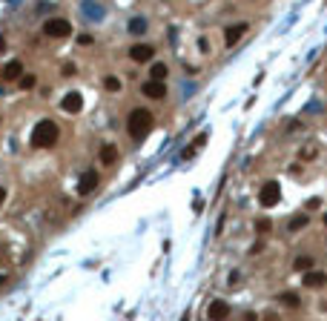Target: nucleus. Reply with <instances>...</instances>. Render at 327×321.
Listing matches in <instances>:
<instances>
[{
	"label": "nucleus",
	"mask_w": 327,
	"mask_h": 321,
	"mask_svg": "<svg viewBox=\"0 0 327 321\" xmlns=\"http://www.w3.org/2000/svg\"><path fill=\"white\" fill-rule=\"evenodd\" d=\"M152 124H155V121H152V112L138 106V109L129 112V118H126V132H129V138H135V141H144V138L150 135Z\"/></svg>",
	"instance_id": "1"
},
{
	"label": "nucleus",
	"mask_w": 327,
	"mask_h": 321,
	"mask_svg": "<svg viewBox=\"0 0 327 321\" xmlns=\"http://www.w3.org/2000/svg\"><path fill=\"white\" fill-rule=\"evenodd\" d=\"M58 138H61V129H58V124H55V121H49V118L37 121L35 129H32V143H35V146H40V149L55 146V143H58Z\"/></svg>",
	"instance_id": "2"
},
{
	"label": "nucleus",
	"mask_w": 327,
	"mask_h": 321,
	"mask_svg": "<svg viewBox=\"0 0 327 321\" xmlns=\"http://www.w3.org/2000/svg\"><path fill=\"white\" fill-rule=\"evenodd\" d=\"M258 201H261V206H275L278 204V201H282V187H278V181L264 184L261 192H258Z\"/></svg>",
	"instance_id": "3"
},
{
	"label": "nucleus",
	"mask_w": 327,
	"mask_h": 321,
	"mask_svg": "<svg viewBox=\"0 0 327 321\" xmlns=\"http://www.w3.org/2000/svg\"><path fill=\"white\" fill-rule=\"evenodd\" d=\"M43 32H46L49 37H66V35L72 32V26H69V20H63V18H52V20H46Z\"/></svg>",
	"instance_id": "4"
},
{
	"label": "nucleus",
	"mask_w": 327,
	"mask_h": 321,
	"mask_svg": "<svg viewBox=\"0 0 327 321\" xmlns=\"http://www.w3.org/2000/svg\"><path fill=\"white\" fill-rule=\"evenodd\" d=\"M227 315H230V304L227 301H221V298L210 301V307H207V318L210 321H227Z\"/></svg>",
	"instance_id": "5"
},
{
	"label": "nucleus",
	"mask_w": 327,
	"mask_h": 321,
	"mask_svg": "<svg viewBox=\"0 0 327 321\" xmlns=\"http://www.w3.org/2000/svg\"><path fill=\"white\" fill-rule=\"evenodd\" d=\"M129 58H132L135 63H150L152 58H155V46H150V43H135L132 49H129Z\"/></svg>",
	"instance_id": "6"
},
{
	"label": "nucleus",
	"mask_w": 327,
	"mask_h": 321,
	"mask_svg": "<svg viewBox=\"0 0 327 321\" xmlns=\"http://www.w3.org/2000/svg\"><path fill=\"white\" fill-rule=\"evenodd\" d=\"M95 187H98V170H86L78 181V195H89V192H95Z\"/></svg>",
	"instance_id": "7"
},
{
	"label": "nucleus",
	"mask_w": 327,
	"mask_h": 321,
	"mask_svg": "<svg viewBox=\"0 0 327 321\" xmlns=\"http://www.w3.org/2000/svg\"><path fill=\"white\" fill-rule=\"evenodd\" d=\"M61 109L63 112H69V115H78L80 109H83V98H80L78 92H69V95H63Z\"/></svg>",
	"instance_id": "8"
},
{
	"label": "nucleus",
	"mask_w": 327,
	"mask_h": 321,
	"mask_svg": "<svg viewBox=\"0 0 327 321\" xmlns=\"http://www.w3.org/2000/svg\"><path fill=\"white\" fill-rule=\"evenodd\" d=\"M244 35H247V23H232V26H227V32H224V43L236 46Z\"/></svg>",
	"instance_id": "9"
},
{
	"label": "nucleus",
	"mask_w": 327,
	"mask_h": 321,
	"mask_svg": "<svg viewBox=\"0 0 327 321\" xmlns=\"http://www.w3.org/2000/svg\"><path fill=\"white\" fill-rule=\"evenodd\" d=\"M141 92L147 95V98H152V100L167 98V86H164V83H158V80H147V83L141 86Z\"/></svg>",
	"instance_id": "10"
},
{
	"label": "nucleus",
	"mask_w": 327,
	"mask_h": 321,
	"mask_svg": "<svg viewBox=\"0 0 327 321\" xmlns=\"http://www.w3.org/2000/svg\"><path fill=\"white\" fill-rule=\"evenodd\" d=\"M304 287H310V290H316V287H324L327 284V273H321V270H310V273H304Z\"/></svg>",
	"instance_id": "11"
},
{
	"label": "nucleus",
	"mask_w": 327,
	"mask_h": 321,
	"mask_svg": "<svg viewBox=\"0 0 327 321\" xmlns=\"http://www.w3.org/2000/svg\"><path fill=\"white\" fill-rule=\"evenodd\" d=\"M20 72H23V63L12 61V63H6V66H3V72H0V75H3V80H18Z\"/></svg>",
	"instance_id": "12"
},
{
	"label": "nucleus",
	"mask_w": 327,
	"mask_h": 321,
	"mask_svg": "<svg viewBox=\"0 0 327 321\" xmlns=\"http://www.w3.org/2000/svg\"><path fill=\"white\" fill-rule=\"evenodd\" d=\"M115 161H118V149L112 146V143L101 146V164H106V167H109V164H115Z\"/></svg>",
	"instance_id": "13"
},
{
	"label": "nucleus",
	"mask_w": 327,
	"mask_h": 321,
	"mask_svg": "<svg viewBox=\"0 0 327 321\" xmlns=\"http://www.w3.org/2000/svg\"><path fill=\"white\" fill-rule=\"evenodd\" d=\"M164 78H167V63H152L150 80H158V83H164Z\"/></svg>",
	"instance_id": "14"
},
{
	"label": "nucleus",
	"mask_w": 327,
	"mask_h": 321,
	"mask_svg": "<svg viewBox=\"0 0 327 321\" xmlns=\"http://www.w3.org/2000/svg\"><path fill=\"white\" fill-rule=\"evenodd\" d=\"M293 270H299V273H310V270H313V258H310V255H299V258L293 261Z\"/></svg>",
	"instance_id": "15"
},
{
	"label": "nucleus",
	"mask_w": 327,
	"mask_h": 321,
	"mask_svg": "<svg viewBox=\"0 0 327 321\" xmlns=\"http://www.w3.org/2000/svg\"><path fill=\"white\" fill-rule=\"evenodd\" d=\"M129 32H132V35H144V32H147V20H144V18H132V20H129Z\"/></svg>",
	"instance_id": "16"
},
{
	"label": "nucleus",
	"mask_w": 327,
	"mask_h": 321,
	"mask_svg": "<svg viewBox=\"0 0 327 321\" xmlns=\"http://www.w3.org/2000/svg\"><path fill=\"white\" fill-rule=\"evenodd\" d=\"M278 301H282V304H287V307H299V304H301V298H299L296 293H282V295H278Z\"/></svg>",
	"instance_id": "17"
},
{
	"label": "nucleus",
	"mask_w": 327,
	"mask_h": 321,
	"mask_svg": "<svg viewBox=\"0 0 327 321\" xmlns=\"http://www.w3.org/2000/svg\"><path fill=\"white\" fill-rule=\"evenodd\" d=\"M256 232H261V235L273 232V221H270V218H258V221H256Z\"/></svg>",
	"instance_id": "18"
},
{
	"label": "nucleus",
	"mask_w": 327,
	"mask_h": 321,
	"mask_svg": "<svg viewBox=\"0 0 327 321\" xmlns=\"http://www.w3.org/2000/svg\"><path fill=\"white\" fill-rule=\"evenodd\" d=\"M307 227V215H296L290 221V232H296V230H304Z\"/></svg>",
	"instance_id": "19"
},
{
	"label": "nucleus",
	"mask_w": 327,
	"mask_h": 321,
	"mask_svg": "<svg viewBox=\"0 0 327 321\" xmlns=\"http://www.w3.org/2000/svg\"><path fill=\"white\" fill-rule=\"evenodd\" d=\"M104 86H106V89H109V92H118V89H121V80H118V78H112V75H109V78L104 80Z\"/></svg>",
	"instance_id": "20"
},
{
	"label": "nucleus",
	"mask_w": 327,
	"mask_h": 321,
	"mask_svg": "<svg viewBox=\"0 0 327 321\" xmlns=\"http://www.w3.org/2000/svg\"><path fill=\"white\" fill-rule=\"evenodd\" d=\"M20 86H23V89H32V86H35V75H23V78H20Z\"/></svg>",
	"instance_id": "21"
},
{
	"label": "nucleus",
	"mask_w": 327,
	"mask_h": 321,
	"mask_svg": "<svg viewBox=\"0 0 327 321\" xmlns=\"http://www.w3.org/2000/svg\"><path fill=\"white\" fill-rule=\"evenodd\" d=\"M318 204H321V201H318V198H310V201H307V209H316Z\"/></svg>",
	"instance_id": "22"
},
{
	"label": "nucleus",
	"mask_w": 327,
	"mask_h": 321,
	"mask_svg": "<svg viewBox=\"0 0 327 321\" xmlns=\"http://www.w3.org/2000/svg\"><path fill=\"white\" fill-rule=\"evenodd\" d=\"M241 321H258V315H256V312H244V318H241Z\"/></svg>",
	"instance_id": "23"
},
{
	"label": "nucleus",
	"mask_w": 327,
	"mask_h": 321,
	"mask_svg": "<svg viewBox=\"0 0 327 321\" xmlns=\"http://www.w3.org/2000/svg\"><path fill=\"white\" fill-rule=\"evenodd\" d=\"M3 201H6V189L0 187V206H3Z\"/></svg>",
	"instance_id": "24"
},
{
	"label": "nucleus",
	"mask_w": 327,
	"mask_h": 321,
	"mask_svg": "<svg viewBox=\"0 0 327 321\" xmlns=\"http://www.w3.org/2000/svg\"><path fill=\"white\" fill-rule=\"evenodd\" d=\"M264 321H278V315H273V312H270V315H264Z\"/></svg>",
	"instance_id": "25"
},
{
	"label": "nucleus",
	"mask_w": 327,
	"mask_h": 321,
	"mask_svg": "<svg viewBox=\"0 0 327 321\" xmlns=\"http://www.w3.org/2000/svg\"><path fill=\"white\" fill-rule=\"evenodd\" d=\"M324 227H327V212H324Z\"/></svg>",
	"instance_id": "26"
},
{
	"label": "nucleus",
	"mask_w": 327,
	"mask_h": 321,
	"mask_svg": "<svg viewBox=\"0 0 327 321\" xmlns=\"http://www.w3.org/2000/svg\"><path fill=\"white\" fill-rule=\"evenodd\" d=\"M0 284H3V276H0Z\"/></svg>",
	"instance_id": "27"
}]
</instances>
